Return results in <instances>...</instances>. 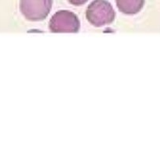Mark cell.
Here are the masks:
<instances>
[{
  "mask_svg": "<svg viewBox=\"0 0 160 150\" xmlns=\"http://www.w3.org/2000/svg\"><path fill=\"white\" fill-rule=\"evenodd\" d=\"M80 24L77 16L69 10H59L49 20V28L53 33H77Z\"/></svg>",
  "mask_w": 160,
  "mask_h": 150,
  "instance_id": "cell-2",
  "label": "cell"
},
{
  "mask_svg": "<svg viewBox=\"0 0 160 150\" xmlns=\"http://www.w3.org/2000/svg\"><path fill=\"white\" fill-rule=\"evenodd\" d=\"M118 9L126 15H134L142 9L144 0H116Z\"/></svg>",
  "mask_w": 160,
  "mask_h": 150,
  "instance_id": "cell-4",
  "label": "cell"
},
{
  "mask_svg": "<svg viewBox=\"0 0 160 150\" xmlns=\"http://www.w3.org/2000/svg\"><path fill=\"white\" fill-rule=\"evenodd\" d=\"M86 18L91 25L96 28L110 24L114 20L116 13L107 0H94L86 9Z\"/></svg>",
  "mask_w": 160,
  "mask_h": 150,
  "instance_id": "cell-1",
  "label": "cell"
},
{
  "mask_svg": "<svg viewBox=\"0 0 160 150\" xmlns=\"http://www.w3.org/2000/svg\"><path fill=\"white\" fill-rule=\"evenodd\" d=\"M53 7V0H20V10L27 20H44Z\"/></svg>",
  "mask_w": 160,
  "mask_h": 150,
  "instance_id": "cell-3",
  "label": "cell"
},
{
  "mask_svg": "<svg viewBox=\"0 0 160 150\" xmlns=\"http://www.w3.org/2000/svg\"><path fill=\"white\" fill-rule=\"evenodd\" d=\"M67 1L72 4L73 6H82L84 4H85L88 0H67Z\"/></svg>",
  "mask_w": 160,
  "mask_h": 150,
  "instance_id": "cell-5",
  "label": "cell"
}]
</instances>
